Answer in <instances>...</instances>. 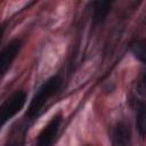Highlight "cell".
Here are the masks:
<instances>
[{
	"label": "cell",
	"mask_w": 146,
	"mask_h": 146,
	"mask_svg": "<svg viewBox=\"0 0 146 146\" xmlns=\"http://www.w3.org/2000/svg\"><path fill=\"white\" fill-rule=\"evenodd\" d=\"M60 86H62V78L59 75H54L41 84L36 94L33 96L32 100L30 102L29 108L26 111L27 120H32L35 116H38V114L43 108L44 104L48 102L49 98H51L58 91Z\"/></svg>",
	"instance_id": "obj_1"
},
{
	"label": "cell",
	"mask_w": 146,
	"mask_h": 146,
	"mask_svg": "<svg viewBox=\"0 0 146 146\" xmlns=\"http://www.w3.org/2000/svg\"><path fill=\"white\" fill-rule=\"evenodd\" d=\"M26 92L24 90H16L13 92L0 107V123L3 127L11 117H14L25 105Z\"/></svg>",
	"instance_id": "obj_2"
},
{
	"label": "cell",
	"mask_w": 146,
	"mask_h": 146,
	"mask_svg": "<svg viewBox=\"0 0 146 146\" xmlns=\"http://www.w3.org/2000/svg\"><path fill=\"white\" fill-rule=\"evenodd\" d=\"M60 123H62V114L57 113L51 117V120L44 125V128L39 133L35 146H52L58 135Z\"/></svg>",
	"instance_id": "obj_3"
},
{
	"label": "cell",
	"mask_w": 146,
	"mask_h": 146,
	"mask_svg": "<svg viewBox=\"0 0 146 146\" xmlns=\"http://www.w3.org/2000/svg\"><path fill=\"white\" fill-rule=\"evenodd\" d=\"M22 48V41L19 39H14L9 41L1 50L0 52V73L1 75H5L8 68L10 67L11 63L18 55L19 50Z\"/></svg>",
	"instance_id": "obj_4"
},
{
	"label": "cell",
	"mask_w": 146,
	"mask_h": 146,
	"mask_svg": "<svg viewBox=\"0 0 146 146\" xmlns=\"http://www.w3.org/2000/svg\"><path fill=\"white\" fill-rule=\"evenodd\" d=\"M112 146H131V130L124 121L114 124L111 135Z\"/></svg>",
	"instance_id": "obj_5"
},
{
	"label": "cell",
	"mask_w": 146,
	"mask_h": 146,
	"mask_svg": "<svg viewBox=\"0 0 146 146\" xmlns=\"http://www.w3.org/2000/svg\"><path fill=\"white\" fill-rule=\"evenodd\" d=\"M92 9V23L95 25H100L105 22L110 10L112 2L110 1H92L90 3Z\"/></svg>",
	"instance_id": "obj_6"
},
{
	"label": "cell",
	"mask_w": 146,
	"mask_h": 146,
	"mask_svg": "<svg viewBox=\"0 0 146 146\" xmlns=\"http://www.w3.org/2000/svg\"><path fill=\"white\" fill-rule=\"evenodd\" d=\"M136 128L141 137H146V103H139L137 105Z\"/></svg>",
	"instance_id": "obj_7"
},
{
	"label": "cell",
	"mask_w": 146,
	"mask_h": 146,
	"mask_svg": "<svg viewBox=\"0 0 146 146\" xmlns=\"http://www.w3.org/2000/svg\"><path fill=\"white\" fill-rule=\"evenodd\" d=\"M130 50L139 62L146 65V39H140L135 41L131 44Z\"/></svg>",
	"instance_id": "obj_8"
},
{
	"label": "cell",
	"mask_w": 146,
	"mask_h": 146,
	"mask_svg": "<svg viewBox=\"0 0 146 146\" xmlns=\"http://www.w3.org/2000/svg\"><path fill=\"white\" fill-rule=\"evenodd\" d=\"M24 135H25V130L21 132V129H14L10 133V136H8V140L6 146H23V140H24Z\"/></svg>",
	"instance_id": "obj_9"
},
{
	"label": "cell",
	"mask_w": 146,
	"mask_h": 146,
	"mask_svg": "<svg viewBox=\"0 0 146 146\" xmlns=\"http://www.w3.org/2000/svg\"><path fill=\"white\" fill-rule=\"evenodd\" d=\"M136 90L138 95H140L141 97H146V73H144L139 78L137 86H136Z\"/></svg>",
	"instance_id": "obj_10"
}]
</instances>
